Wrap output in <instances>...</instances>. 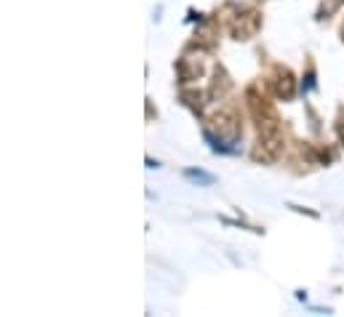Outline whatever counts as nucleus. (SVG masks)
I'll use <instances>...</instances> for the list:
<instances>
[{"instance_id":"f257e3e1","label":"nucleus","mask_w":344,"mask_h":317,"mask_svg":"<svg viewBox=\"0 0 344 317\" xmlns=\"http://www.w3.org/2000/svg\"><path fill=\"white\" fill-rule=\"evenodd\" d=\"M187 179H197V181H203V184H211V181H214V176L203 174V171H187Z\"/></svg>"}]
</instances>
